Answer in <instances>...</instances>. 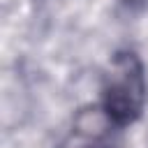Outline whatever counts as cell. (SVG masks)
Segmentation results:
<instances>
[{
    "mask_svg": "<svg viewBox=\"0 0 148 148\" xmlns=\"http://www.w3.org/2000/svg\"><path fill=\"white\" fill-rule=\"evenodd\" d=\"M111 125H113V120L102 104L83 106L74 116V132L81 136H88V139H102L111 130Z\"/></svg>",
    "mask_w": 148,
    "mask_h": 148,
    "instance_id": "2",
    "label": "cell"
},
{
    "mask_svg": "<svg viewBox=\"0 0 148 148\" xmlns=\"http://www.w3.org/2000/svg\"><path fill=\"white\" fill-rule=\"evenodd\" d=\"M123 2H125V5H141L143 0H123Z\"/></svg>",
    "mask_w": 148,
    "mask_h": 148,
    "instance_id": "4",
    "label": "cell"
},
{
    "mask_svg": "<svg viewBox=\"0 0 148 148\" xmlns=\"http://www.w3.org/2000/svg\"><path fill=\"white\" fill-rule=\"evenodd\" d=\"M58 148H106V146H102L99 139H88V136H81V134L72 132L69 136H65L60 141Z\"/></svg>",
    "mask_w": 148,
    "mask_h": 148,
    "instance_id": "3",
    "label": "cell"
},
{
    "mask_svg": "<svg viewBox=\"0 0 148 148\" xmlns=\"http://www.w3.org/2000/svg\"><path fill=\"white\" fill-rule=\"evenodd\" d=\"M102 92V106L109 111L116 125H127L141 116L148 97V86L143 65L134 51H120L113 56L109 72L104 76Z\"/></svg>",
    "mask_w": 148,
    "mask_h": 148,
    "instance_id": "1",
    "label": "cell"
}]
</instances>
